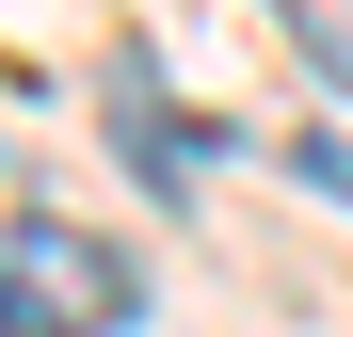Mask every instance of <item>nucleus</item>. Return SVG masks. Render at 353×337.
Listing matches in <instances>:
<instances>
[{
  "mask_svg": "<svg viewBox=\"0 0 353 337\" xmlns=\"http://www.w3.org/2000/svg\"><path fill=\"white\" fill-rule=\"evenodd\" d=\"M112 129H129V161H209V129H193V112H161L145 81H129V96H112Z\"/></svg>",
  "mask_w": 353,
  "mask_h": 337,
  "instance_id": "f03ea898",
  "label": "nucleus"
},
{
  "mask_svg": "<svg viewBox=\"0 0 353 337\" xmlns=\"http://www.w3.org/2000/svg\"><path fill=\"white\" fill-rule=\"evenodd\" d=\"M289 177H321V193L353 209V129H305V145H289Z\"/></svg>",
  "mask_w": 353,
  "mask_h": 337,
  "instance_id": "7ed1b4c3",
  "label": "nucleus"
},
{
  "mask_svg": "<svg viewBox=\"0 0 353 337\" xmlns=\"http://www.w3.org/2000/svg\"><path fill=\"white\" fill-rule=\"evenodd\" d=\"M129 305H145L129 241H97V225H65V209L0 225V337H112Z\"/></svg>",
  "mask_w": 353,
  "mask_h": 337,
  "instance_id": "f257e3e1",
  "label": "nucleus"
},
{
  "mask_svg": "<svg viewBox=\"0 0 353 337\" xmlns=\"http://www.w3.org/2000/svg\"><path fill=\"white\" fill-rule=\"evenodd\" d=\"M289 48H305V65H321V81L353 96V32H337V17H289Z\"/></svg>",
  "mask_w": 353,
  "mask_h": 337,
  "instance_id": "20e7f679",
  "label": "nucleus"
}]
</instances>
